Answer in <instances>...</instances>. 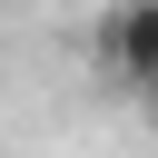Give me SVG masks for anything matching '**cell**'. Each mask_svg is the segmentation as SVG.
<instances>
[{"label": "cell", "mask_w": 158, "mask_h": 158, "mask_svg": "<svg viewBox=\"0 0 158 158\" xmlns=\"http://www.w3.org/2000/svg\"><path fill=\"white\" fill-rule=\"evenodd\" d=\"M99 69L118 79V89H158V0H109V20H99Z\"/></svg>", "instance_id": "cell-1"}]
</instances>
